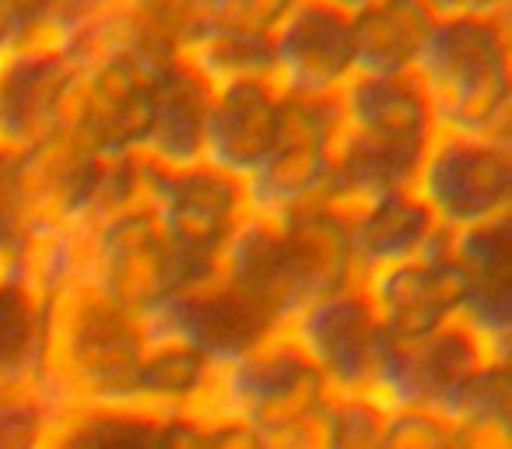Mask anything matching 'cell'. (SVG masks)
<instances>
[{
  "label": "cell",
  "mask_w": 512,
  "mask_h": 449,
  "mask_svg": "<svg viewBox=\"0 0 512 449\" xmlns=\"http://www.w3.org/2000/svg\"><path fill=\"white\" fill-rule=\"evenodd\" d=\"M281 113H285V92L274 81L218 85L211 92V106H207L200 162L246 183L271 155Z\"/></svg>",
  "instance_id": "16"
},
{
  "label": "cell",
  "mask_w": 512,
  "mask_h": 449,
  "mask_svg": "<svg viewBox=\"0 0 512 449\" xmlns=\"http://www.w3.org/2000/svg\"><path fill=\"white\" fill-rule=\"evenodd\" d=\"M512 418V376L509 358H488L481 369L470 376L456 400L449 425L460 428H491V432H509Z\"/></svg>",
  "instance_id": "26"
},
{
  "label": "cell",
  "mask_w": 512,
  "mask_h": 449,
  "mask_svg": "<svg viewBox=\"0 0 512 449\" xmlns=\"http://www.w3.org/2000/svg\"><path fill=\"white\" fill-rule=\"evenodd\" d=\"M281 334L306 355L330 393H362V397L372 393L379 358L390 344L362 285L302 306Z\"/></svg>",
  "instance_id": "9"
},
{
  "label": "cell",
  "mask_w": 512,
  "mask_h": 449,
  "mask_svg": "<svg viewBox=\"0 0 512 449\" xmlns=\"http://www.w3.org/2000/svg\"><path fill=\"white\" fill-rule=\"evenodd\" d=\"M435 22L428 0H369L351 11L355 74H414Z\"/></svg>",
  "instance_id": "21"
},
{
  "label": "cell",
  "mask_w": 512,
  "mask_h": 449,
  "mask_svg": "<svg viewBox=\"0 0 512 449\" xmlns=\"http://www.w3.org/2000/svg\"><path fill=\"white\" fill-rule=\"evenodd\" d=\"M341 113L334 99L285 95V113L271 155L246 179V207L260 218H285L309 204L327 200L334 169Z\"/></svg>",
  "instance_id": "7"
},
{
  "label": "cell",
  "mask_w": 512,
  "mask_h": 449,
  "mask_svg": "<svg viewBox=\"0 0 512 449\" xmlns=\"http://www.w3.org/2000/svg\"><path fill=\"white\" fill-rule=\"evenodd\" d=\"M453 449H512L509 432H491V428H460L456 425Z\"/></svg>",
  "instance_id": "33"
},
{
  "label": "cell",
  "mask_w": 512,
  "mask_h": 449,
  "mask_svg": "<svg viewBox=\"0 0 512 449\" xmlns=\"http://www.w3.org/2000/svg\"><path fill=\"white\" fill-rule=\"evenodd\" d=\"M460 267V327H467L488 355L509 358L512 334V218L449 236Z\"/></svg>",
  "instance_id": "14"
},
{
  "label": "cell",
  "mask_w": 512,
  "mask_h": 449,
  "mask_svg": "<svg viewBox=\"0 0 512 449\" xmlns=\"http://www.w3.org/2000/svg\"><path fill=\"white\" fill-rule=\"evenodd\" d=\"M274 85L285 95L334 99L355 74L351 15L323 0H299L271 29Z\"/></svg>",
  "instance_id": "13"
},
{
  "label": "cell",
  "mask_w": 512,
  "mask_h": 449,
  "mask_svg": "<svg viewBox=\"0 0 512 449\" xmlns=\"http://www.w3.org/2000/svg\"><path fill=\"white\" fill-rule=\"evenodd\" d=\"M141 320L151 341L186 344L211 365L232 362L281 334L253 306H246L239 295L228 292L214 278L207 285L172 292L169 299L141 313Z\"/></svg>",
  "instance_id": "11"
},
{
  "label": "cell",
  "mask_w": 512,
  "mask_h": 449,
  "mask_svg": "<svg viewBox=\"0 0 512 449\" xmlns=\"http://www.w3.org/2000/svg\"><path fill=\"white\" fill-rule=\"evenodd\" d=\"M442 236L446 232L435 225V218L414 197L411 186L348 211V239H351V257H355L358 281L372 278V274L386 271L393 264L421 257Z\"/></svg>",
  "instance_id": "20"
},
{
  "label": "cell",
  "mask_w": 512,
  "mask_h": 449,
  "mask_svg": "<svg viewBox=\"0 0 512 449\" xmlns=\"http://www.w3.org/2000/svg\"><path fill=\"white\" fill-rule=\"evenodd\" d=\"M36 221L39 214L32 207L22 151L0 144V278H11L18 253L29 232L36 229Z\"/></svg>",
  "instance_id": "25"
},
{
  "label": "cell",
  "mask_w": 512,
  "mask_h": 449,
  "mask_svg": "<svg viewBox=\"0 0 512 449\" xmlns=\"http://www.w3.org/2000/svg\"><path fill=\"white\" fill-rule=\"evenodd\" d=\"M53 306L22 281L0 278V397L39 393L50 362Z\"/></svg>",
  "instance_id": "22"
},
{
  "label": "cell",
  "mask_w": 512,
  "mask_h": 449,
  "mask_svg": "<svg viewBox=\"0 0 512 449\" xmlns=\"http://www.w3.org/2000/svg\"><path fill=\"white\" fill-rule=\"evenodd\" d=\"M81 285L137 316L186 288L176 246L144 200H134L85 229Z\"/></svg>",
  "instance_id": "6"
},
{
  "label": "cell",
  "mask_w": 512,
  "mask_h": 449,
  "mask_svg": "<svg viewBox=\"0 0 512 449\" xmlns=\"http://www.w3.org/2000/svg\"><path fill=\"white\" fill-rule=\"evenodd\" d=\"M200 414L144 407H74L57 414L43 449H204Z\"/></svg>",
  "instance_id": "18"
},
{
  "label": "cell",
  "mask_w": 512,
  "mask_h": 449,
  "mask_svg": "<svg viewBox=\"0 0 512 449\" xmlns=\"http://www.w3.org/2000/svg\"><path fill=\"white\" fill-rule=\"evenodd\" d=\"M439 18L453 15H509V0H428Z\"/></svg>",
  "instance_id": "32"
},
{
  "label": "cell",
  "mask_w": 512,
  "mask_h": 449,
  "mask_svg": "<svg viewBox=\"0 0 512 449\" xmlns=\"http://www.w3.org/2000/svg\"><path fill=\"white\" fill-rule=\"evenodd\" d=\"M214 88L172 53L155 67L141 102L134 155L148 165H193L204 155V123Z\"/></svg>",
  "instance_id": "15"
},
{
  "label": "cell",
  "mask_w": 512,
  "mask_h": 449,
  "mask_svg": "<svg viewBox=\"0 0 512 449\" xmlns=\"http://www.w3.org/2000/svg\"><path fill=\"white\" fill-rule=\"evenodd\" d=\"M8 53V36H4V8H0V57Z\"/></svg>",
  "instance_id": "34"
},
{
  "label": "cell",
  "mask_w": 512,
  "mask_h": 449,
  "mask_svg": "<svg viewBox=\"0 0 512 449\" xmlns=\"http://www.w3.org/2000/svg\"><path fill=\"white\" fill-rule=\"evenodd\" d=\"M204 449H267V442L264 435L249 432L242 425H232V421H207Z\"/></svg>",
  "instance_id": "31"
},
{
  "label": "cell",
  "mask_w": 512,
  "mask_h": 449,
  "mask_svg": "<svg viewBox=\"0 0 512 449\" xmlns=\"http://www.w3.org/2000/svg\"><path fill=\"white\" fill-rule=\"evenodd\" d=\"M488 358L495 355L460 323L414 344L390 341L369 397L386 411H428L449 421L463 386Z\"/></svg>",
  "instance_id": "10"
},
{
  "label": "cell",
  "mask_w": 512,
  "mask_h": 449,
  "mask_svg": "<svg viewBox=\"0 0 512 449\" xmlns=\"http://www.w3.org/2000/svg\"><path fill=\"white\" fill-rule=\"evenodd\" d=\"M281 239H285L288 267H292L295 299L299 309L323 295L344 292L351 285H362L355 271L348 239V211L334 204H309L278 218Z\"/></svg>",
  "instance_id": "19"
},
{
  "label": "cell",
  "mask_w": 512,
  "mask_h": 449,
  "mask_svg": "<svg viewBox=\"0 0 512 449\" xmlns=\"http://www.w3.org/2000/svg\"><path fill=\"white\" fill-rule=\"evenodd\" d=\"M386 337L414 344L460 323V267L442 236L421 257L393 264L362 281Z\"/></svg>",
  "instance_id": "12"
},
{
  "label": "cell",
  "mask_w": 512,
  "mask_h": 449,
  "mask_svg": "<svg viewBox=\"0 0 512 449\" xmlns=\"http://www.w3.org/2000/svg\"><path fill=\"white\" fill-rule=\"evenodd\" d=\"M176 57L190 64L211 88L232 81H274L271 36L232 22H197L176 46Z\"/></svg>",
  "instance_id": "23"
},
{
  "label": "cell",
  "mask_w": 512,
  "mask_h": 449,
  "mask_svg": "<svg viewBox=\"0 0 512 449\" xmlns=\"http://www.w3.org/2000/svg\"><path fill=\"white\" fill-rule=\"evenodd\" d=\"M341 144L414 179L439 127L414 74H351L337 92Z\"/></svg>",
  "instance_id": "8"
},
{
  "label": "cell",
  "mask_w": 512,
  "mask_h": 449,
  "mask_svg": "<svg viewBox=\"0 0 512 449\" xmlns=\"http://www.w3.org/2000/svg\"><path fill=\"white\" fill-rule=\"evenodd\" d=\"M299 0H228V8L221 18L214 22H232V25H242V29H256V32H267L295 8Z\"/></svg>",
  "instance_id": "30"
},
{
  "label": "cell",
  "mask_w": 512,
  "mask_h": 449,
  "mask_svg": "<svg viewBox=\"0 0 512 449\" xmlns=\"http://www.w3.org/2000/svg\"><path fill=\"white\" fill-rule=\"evenodd\" d=\"M411 190L446 236L512 218V141L502 134L439 130Z\"/></svg>",
  "instance_id": "4"
},
{
  "label": "cell",
  "mask_w": 512,
  "mask_h": 449,
  "mask_svg": "<svg viewBox=\"0 0 512 449\" xmlns=\"http://www.w3.org/2000/svg\"><path fill=\"white\" fill-rule=\"evenodd\" d=\"M148 355L144 320L78 285L53 302L43 397L57 414L74 407H134Z\"/></svg>",
  "instance_id": "1"
},
{
  "label": "cell",
  "mask_w": 512,
  "mask_h": 449,
  "mask_svg": "<svg viewBox=\"0 0 512 449\" xmlns=\"http://www.w3.org/2000/svg\"><path fill=\"white\" fill-rule=\"evenodd\" d=\"M57 411L39 393H4L0 397V449H43Z\"/></svg>",
  "instance_id": "28"
},
{
  "label": "cell",
  "mask_w": 512,
  "mask_h": 449,
  "mask_svg": "<svg viewBox=\"0 0 512 449\" xmlns=\"http://www.w3.org/2000/svg\"><path fill=\"white\" fill-rule=\"evenodd\" d=\"M456 425L428 411H386L379 449H453Z\"/></svg>",
  "instance_id": "29"
},
{
  "label": "cell",
  "mask_w": 512,
  "mask_h": 449,
  "mask_svg": "<svg viewBox=\"0 0 512 449\" xmlns=\"http://www.w3.org/2000/svg\"><path fill=\"white\" fill-rule=\"evenodd\" d=\"M414 81L439 130L509 137V15L439 18L414 67Z\"/></svg>",
  "instance_id": "2"
},
{
  "label": "cell",
  "mask_w": 512,
  "mask_h": 449,
  "mask_svg": "<svg viewBox=\"0 0 512 449\" xmlns=\"http://www.w3.org/2000/svg\"><path fill=\"white\" fill-rule=\"evenodd\" d=\"M214 365L176 341H151L137 379L134 407L165 414H200L211 386Z\"/></svg>",
  "instance_id": "24"
},
{
  "label": "cell",
  "mask_w": 512,
  "mask_h": 449,
  "mask_svg": "<svg viewBox=\"0 0 512 449\" xmlns=\"http://www.w3.org/2000/svg\"><path fill=\"white\" fill-rule=\"evenodd\" d=\"M386 407L362 393H330L323 407V449H379Z\"/></svg>",
  "instance_id": "27"
},
{
  "label": "cell",
  "mask_w": 512,
  "mask_h": 449,
  "mask_svg": "<svg viewBox=\"0 0 512 449\" xmlns=\"http://www.w3.org/2000/svg\"><path fill=\"white\" fill-rule=\"evenodd\" d=\"M74 74L71 53L25 50L0 57V144L29 151L57 134Z\"/></svg>",
  "instance_id": "17"
},
{
  "label": "cell",
  "mask_w": 512,
  "mask_h": 449,
  "mask_svg": "<svg viewBox=\"0 0 512 449\" xmlns=\"http://www.w3.org/2000/svg\"><path fill=\"white\" fill-rule=\"evenodd\" d=\"M141 200L176 246L186 288L214 278L221 250L249 214L246 186L207 162L176 169L141 162Z\"/></svg>",
  "instance_id": "3"
},
{
  "label": "cell",
  "mask_w": 512,
  "mask_h": 449,
  "mask_svg": "<svg viewBox=\"0 0 512 449\" xmlns=\"http://www.w3.org/2000/svg\"><path fill=\"white\" fill-rule=\"evenodd\" d=\"M327 397L330 390L320 372L285 334H278L232 362L214 365L200 418L232 421L256 435H271L323 407Z\"/></svg>",
  "instance_id": "5"
}]
</instances>
